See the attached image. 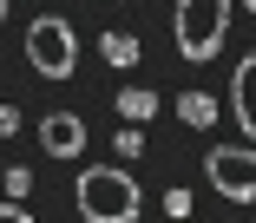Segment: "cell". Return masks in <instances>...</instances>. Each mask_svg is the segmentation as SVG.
<instances>
[{
  "label": "cell",
  "instance_id": "cell-5",
  "mask_svg": "<svg viewBox=\"0 0 256 223\" xmlns=\"http://www.w3.org/2000/svg\"><path fill=\"white\" fill-rule=\"evenodd\" d=\"M40 144H46V158L72 164L86 151V118H79V112H46V118H40Z\"/></svg>",
  "mask_w": 256,
  "mask_h": 223
},
{
  "label": "cell",
  "instance_id": "cell-10",
  "mask_svg": "<svg viewBox=\"0 0 256 223\" xmlns=\"http://www.w3.org/2000/svg\"><path fill=\"white\" fill-rule=\"evenodd\" d=\"M112 151H118V158H138V151H144V132H138V125H118Z\"/></svg>",
  "mask_w": 256,
  "mask_h": 223
},
{
  "label": "cell",
  "instance_id": "cell-3",
  "mask_svg": "<svg viewBox=\"0 0 256 223\" xmlns=\"http://www.w3.org/2000/svg\"><path fill=\"white\" fill-rule=\"evenodd\" d=\"M26 66H33L40 79H72V72H79V33H72V20L40 14V20L26 26Z\"/></svg>",
  "mask_w": 256,
  "mask_h": 223
},
{
  "label": "cell",
  "instance_id": "cell-11",
  "mask_svg": "<svg viewBox=\"0 0 256 223\" xmlns=\"http://www.w3.org/2000/svg\"><path fill=\"white\" fill-rule=\"evenodd\" d=\"M164 216H171V223H184V216H190V190H178V184H171V190H164Z\"/></svg>",
  "mask_w": 256,
  "mask_h": 223
},
{
  "label": "cell",
  "instance_id": "cell-14",
  "mask_svg": "<svg viewBox=\"0 0 256 223\" xmlns=\"http://www.w3.org/2000/svg\"><path fill=\"white\" fill-rule=\"evenodd\" d=\"M0 223H33V216L20 210V197H7V204H0Z\"/></svg>",
  "mask_w": 256,
  "mask_h": 223
},
{
  "label": "cell",
  "instance_id": "cell-6",
  "mask_svg": "<svg viewBox=\"0 0 256 223\" xmlns=\"http://www.w3.org/2000/svg\"><path fill=\"white\" fill-rule=\"evenodd\" d=\"M230 112H236L243 138L256 144V52H243V66H236V79H230Z\"/></svg>",
  "mask_w": 256,
  "mask_h": 223
},
{
  "label": "cell",
  "instance_id": "cell-16",
  "mask_svg": "<svg viewBox=\"0 0 256 223\" xmlns=\"http://www.w3.org/2000/svg\"><path fill=\"white\" fill-rule=\"evenodd\" d=\"M243 7H250V14H256V0H243Z\"/></svg>",
  "mask_w": 256,
  "mask_h": 223
},
{
  "label": "cell",
  "instance_id": "cell-13",
  "mask_svg": "<svg viewBox=\"0 0 256 223\" xmlns=\"http://www.w3.org/2000/svg\"><path fill=\"white\" fill-rule=\"evenodd\" d=\"M20 132V105H0V138H14Z\"/></svg>",
  "mask_w": 256,
  "mask_h": 223
},
{
  "label": "cell",
  "instance_id": "cell-15",
  "mask_svg": "<svg viewBox=\"0 0 256 223\" xmlns=\"http://www.w3.org/2000/svg\"><path fill=\"white\" fill-rule=\"evenodd\" d=\"M0 20H7V0H0Z\"/></svg>",
  "mask_w": 256,
  "mask_h": 223
},
{
  "label": "cell",
  "instance_id": "cell-12",
  "mask_svg": "<svg viewBox=\"0 0 256 223\" xmlns=\"http://www.w3.org/2000/svg\"><path fill=\"white\" fill-rule=\"evenodd\" d=\"M33 190V171H26V164H7V197H26Z\"/></svg>",
  "mask_w": 256,
  "mask_h": 223
},
{
  "label": "cell",
  "instance_id": "cell-9",
  "mask_svg": "<svg viewBox=\"0 0 256 223\" xmlns=\"http://www.w3.org/2000/svg\"><path fill=\"white\" fill-rule=\"evenodd\" d=\"M98 52H106V66H138V33H106V40H98Z\"/></svg>",
  "mask_w": 256,
  "mask_h": 223
},
{
  "label": "cell",
  "instance_id": "cell-2",
  "mask_svg": "<svg viewBox=\"0 0 256 223\" xmlns=\"http://www.w3.org/2000/svg\"><path fill=\"white\" fill-rule=\"evenodd\" d=\"M230 0H178L171 7V40H178V52L190 66H204V60H217L224 52V33H230Z\"/></svg>",
  "mask_w": 256,
  "mask_h": 223
},
{
  "label": "cell",
  "instance_id": "cell-4",
  "mask_svg": "<svg viewBox=\"0 0 256 223\" xmlns=\"http://www.w3.org/2000/svg\"><path fill=\"white\" fill-rule=\"evenodd\" d=\"M204 178L224 204H256V144H217L204 151Z\"/></svg>",
  "mask_w": 256,
  "mask_h": 223
},
{
  "label": "cell",
  "instance_id": "cell-8",
  "mask_svg": "<svg viewBox=\"0 0 256 223\" xmlns=\"http://www.w3.org/2000/svg\"><path fill=\"white\" fill-rule=\"evenodd\" d=\"M118 118H125V125H144V118H158V92H144V86H125V92H118Z\"/></svg>",
  "mask_w": 256,
  "mask_h": 223
},
{
  "label": "cell",
  "instance_id": "cell-1",
  "mask_svg": "<svg viewBox=\"0 0 256 223\" xmlns=\"http://www.w3.org/2000/svg\"><path fill=\"white\" fill-rule=\"evenodd\" d=\"M72 204L86 223H138V178L118 171V164H92V171H79L72 184Z\"/></svg>",
  "mask_w": 256,
  "mask_h": 223
},
{
  "label": "cell",
  "instance_id": "cell-7",
  "mask_svg": "<svg viewBox=\"0 0 256 223\" xmlns=\"http://www.w3.org/2000/svg\"><path fill=\"white\" fill-rule=\"evenodd\" d=\"M171 112H178V118H184L190 132H210V125H217V112H224V105H217L210 92H178V98H171Z\"/></svg>",
  "mask_w": 256,
  "mask_h": 223
}]
</instances>
